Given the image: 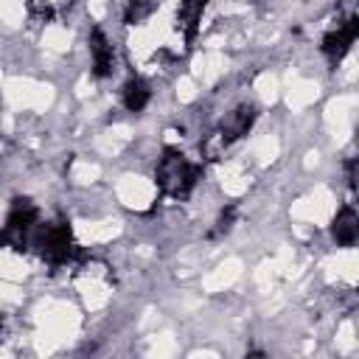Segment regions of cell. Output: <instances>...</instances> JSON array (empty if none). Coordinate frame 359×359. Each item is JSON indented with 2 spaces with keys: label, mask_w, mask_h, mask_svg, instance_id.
Instances as JSON below:
<instances>
[{
  "label": "cell",
  "mask_w": 359,
  "mask_h": 359,
  "mask_svg": "<svg viewBox=\"0 0 359 359\" xmlns=\"http://www.w3.org/2000/svg\"><path fill=\"white\" fill-rule=\"evenodd\" d=\"M199 174H202V165L199 163H191L180 149H165L163 157L157 160L154 182H157V188H160L163 196L185 199L194 191Z\"/></svg>",
  "instance_id": "6da1fadb"
},
{
  "label": "cell",
  "mask_w": 359,
  "mask_h": 359,
  "mask_svg": "<svg viewBox=\"0 0 359 359\" xmlns=\"http://www.w3.org/2000/svg\"><path fill=\"white\" fill-rule=\"evenodd\" d=\"M31 247H36V252L42 255V261H48L50 266H65L73 261H81L87 252L79 250L73 244V233L67 222H50V224H36L34 236H31Z\"/></svg>",
  "instance_id": "7a4b0ae2"
},
{
  "label": "cell",
  "mask_w": 359,
  "mask_h": 359,
  "mask_svg": "<svg viewBox=\"0 0 359 359\" xmlns=\"http://www.w3.org/2000/svg\"><path fill=\"white\" fill-rule=\"evenodd\" d=\"M255 118H258V109H255L252 104H238L236 109H230V112L222 118V123H219V129H216L219 140H222L224 146L236 143L238 137H244V135L250 132V126L255 123Z\"/></svg>",
  "instance_id": "3957f363"
},
{
  "label": "cell",
  "mask_w": 359,
  "mask_h": 359,
  "mask_svg": "<svg viewBox=\"0 0 359 359\" xmlns=\"http://www.w3.org/2000/svg\"><path fill=\"white\" fill-rule=\"evenodd\" d=\"M356 36H359V20H356V17H348L345 22H339L334 31H328V34L323 36L320 50H323L331 62H339V59L351 50V45H353Z\"/></svg>",
  "instance_id": "277c9868"
},
{
  "label": "cell",
  "mask_w": 359,
  "mask_h": 359,
  "mask_svg": "<svg viewBox=\"0 0 359 359\" xmlns=\"http://www.w3.org/2000/svg\"><path fill=\"white\" fill-rule=\"evenodd\" d=\"M90 56H93V76L95 79H109L115 70V50L101 28L90 31Z\"/></svg>",
  "instance_id": "5b68a950"
},
{
  "label": "cell",
  "mask_w": 359,
  "mask_h": 359,
  "mask_svg": "<svg viewBox=\"0 0 359 359\" xmlns=\"http://www.w3.org/2000/svg\"><path fill=\"white\" fill-rule=\"evenodd\" d=\"M331 236L339 247H351L356 244V236H359V216L351 205H342L331 222Z\"/></svg>",
  "instance_id": "8992f818"
},
{
  "label": "cell",
  "mask_w": 359,
  "mask_h": 359,
  "mask_svg": "<svg viewBox=\"0 0 359 359\" xmlns=\"http://www.w3.org/2000/svg\"><path fill=\"white\" fill-rule=\"evenodd\" d=\"M205 6H208V0H180V6H177V28L182 31L185 42H191L196 36L202 14H205Z\"/></svg>",
  "instance_id": "52a82bcc"
},
{
  "label": "cell",
  "mask_w": 359,
  "mask_h": 359,
  "mask_svg": "<svg viewBox=\"0 0 359 359\" xmlns=\"http://www.w3.org/2000/svg\"><path fill=\"white\" fill-rule=\"evenodd\" d=\"M121 101H123V107H126L129 112L146 109V104L151 101V87H149V81L140 79V76H132V79L123 84V90H121Z\"/></svg>",
  "instance_id": "ba28073f"
},
{
  "label": "cell",
  "mask_w": 359,
  "mask_h": 359,
  "mask_svg": "<svg viewBox=\"0 0 359 359\" xmlns=\"http://www.w3.org/2000/svg\"><path fill=\"white\" fill-rule=\"evenodd\" d=\"M154 8H157V0H123V22L137 25L146 17H151Z\"/></svg>",
  "instance_id": "9c48e42d"
},
{
  "label": "cell",
  "mask_w": 359,
  "mask_h": 359,
  "mask_svg": "<svg viewBox=\"0 0 359 359\" xmlns=\"http://www.w3.org/2000/svg\"><path fill=\"white\" fill-rule=\"evenodd\" d=\"M28 17L36 22H50L53 20V6L45 0H28Z\"/></svg>",
  "instance_id": "30bf717a"
},
{
  "label": "cell",
  "mask_w": 359,
  "mask_h": 359,
  "mask_svg": "<svg viewBox=\"0 0 359 359\" xmlns=\"http://www.w3.org/2000/svg\"><path fill=\"white\" fill-rule=\"evenodd\" d=\"M233 222H236V208L233 205H227L222 213H219V219H216V227L210 230V236L216 238V236H222V233H227L230 227H233Z\"/></svg>",
  "instance_id": "8fae6325"
}]
</instances>
